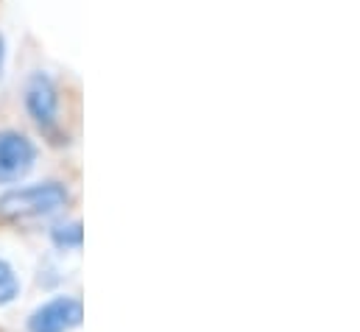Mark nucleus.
<instances>
[{"label": "nucleus", "mask_w": 360, "mask_h": 332, "mask_svg": "<svg viewBox=\"0 0 360 332\" xmlns=\"http://www.w3.org/2000/svg\"><path fill=\"white\" fill-rule=\"evenodd\" d=\"M25 109L42 132H56L59 126V89L42 70L31 73L25 82Z\"/></svg>", "instance_id": "obj_2"}, {"label": "nucleus", "mask_w": 360, "mask_h": 332, "mask_svg": "<svg viewBox=\"0 0 360 332\" xmlns=\"http://www.w3.org/2000/svg\"><path fill=\"white\" fill-rule=\"evenodd\" d=\"M0 62H3V39H0Z\"/></svg>", "instance_id": "obj_7"}, {"label": "nucleus", "mask_w": 360, "mask_h": 332, "mask_svg": "<svg viewBox=\"0 0 360 332\" xmlns=\"http://www.w3.org/2000/svg\"><path fill=\"white\" fill-rule=\"evenodd\" d=\"M53 243L59 249H79L82 246V224L73 221V224H62L53 229Z\"/></svg>", "instance_id": "obj_6"}, {"label": "nucleus", "mask_w": 360, "mask_h": 332, "mask_svg": "<svg viewBox=\"0 0 360 332\" xmlns=\"http://www.w3.org/2000/svg\"><path fill=\"white\" fill-rule=\"evenodd\" d=\"M17 293H20V279H17L14 268L6 260H0V305L14 302Z\"/></svg>", "instance_id": "obj_5"}, {"label": "nucleus", "mask_w": 360, "mask_h": 332, "mask_svg": "<svg viewBox=\"0 0 360 332\" xmlns=\"http://www.w3.org/2000/svg\"><path fill=\"white\" fill-rule=\"evenodd\" d=\"M37 162L34 143L20 132H0V181H20Z\"/></svg>", "instance_id": "obj_4"}, {"label": "nucleus", "mask_w": 360, "mask_h": 332, "mask_svg": "<svg viewBox=\"0 0 360 332\" xmlns=\"http://www.w3.org/2000/svg\"><path fill=\"white\" fill-rule=\"evenodd\" d=\"M84 319V307L73 296H56L37 307L28 319V332H70Z\"/></svg>", "instance_id": "obj_3"}, {"label": "nucleus", "mask_w": 360, "mask_h": 332, "mask_svg": "<svg viewBox=\"0 0 360 332\" xmlns=\"http://www.w3.org/2000/svg\"><path fill=\"white\" fill-rule=\"evenodd\" d=\"M70 201V193L59 181H39L28 187H14L0 196L3 218H39L62 210Z\"/></svg>", "instance_id": "obj_1"}]
</instances>
